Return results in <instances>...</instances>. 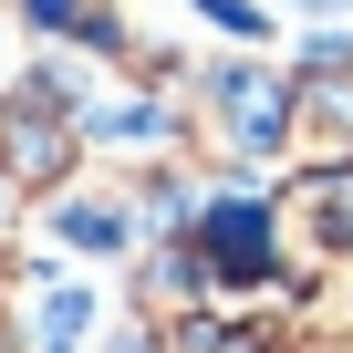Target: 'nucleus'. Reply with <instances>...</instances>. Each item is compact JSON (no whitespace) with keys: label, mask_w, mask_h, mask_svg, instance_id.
Returning a JSON list of instances; mask_svg holds the SVG:
<instances>
[{"label":"nucleus","mask_w":353,"mask_h":353,"mask_svg":"<svg viewBox=\"0 0 353 353\" xmlns=\"http://www.w3.org/2000/svg\"><path fill=\"white\" fill-rule=\"evenodd\" d=\"M73 156H83V125L42 83L32 94H0V176H11V188H63Z\"/></svg>","instance_id":"4"},{"label":"nucleus","mask_w":353,"mask_h":353,"mask_svg":"<svg viewBox=\"0 0 353 353\" xmlns=\"http://www.w3.org/2000/svg\"><path fill=\"white\" fill-rule=\"evenodd\" d=\"M52 239H63V250H94V260L145 250V229H135V198H125V188H52Z\"/></svg>","instance_id":"5"},{"label":"nucleus","mask_w":353,"mask_h":353,"mask_svg":"<svg viewBox=\"0 0 353 353\" xmlns=\"http://www.w3.org/2000/svg\"><path fill=\"white\" fill-rule=\"evenodd\" d=\"M176 94H188V135H198L208 166L250 176V166H281V156H291V73L260 63V42L198 63Z\"/></svg>","instance_id":"1"},{"label":"nucleus","mask_w":353,"mask_h":353,"mask_svg":"<svg viewBox=\"0 0 353 353\" xmlns=\"http://www.w3.org/2000/svg\"><path fill=\"white\" fill-rule=\"evenodd\" d=\"M188 239H198V260H208V281H219V312H239V301L281 291V208L250 188V176H229V166H219V188H198ZM281 301H291V291H281Z\"/></svg>","instance_id":"2"},{"label":"nucleus","mask_w":353,"mask_h":353,"mask_svg":"<svg viewBox=\"0 0 353 353\" xmlns=\"http://www.w3.org/2000/svg\"><path fill=\"white\" fill-rule=\"evenodd\" d=\"M83 343H94V291H73V281L42 291L32 301V353H83Z\"/></svg>","instance_id":"6"},{"label":"nucleus","mask_w":353,"mask_h":353,"mask_svg":"<svg viewBox=\"0 0 353 353\" xmlns=\"http://www.w3.org/2000/svg\"><path fill=\"white\" fill-rule=\"evenodd\" d=\"M301 21H353V0H291Z\"/></svg>","instance_id":"9"},{"label":"nucleus","mask_w":353,"mask_h":353,"mask_svg":"<svg viewBox=\"0 0 353 353\" xmlns=\"http://www.w3.org/2000/svg\"><path fill=\"white\" fill-rule=\"evenodd\" d=\"M104 353H156V322H125V332H104Z\"/></svg>","instance_id":"8"},{"label":"nucleus","mask_w":353,"mask_h":353,"mask_svg":"<svg viewBox=\"0 0 353 353\" xmlns=\"http://www.w3.org/2000/svg\"><path fill=\"white\" fill-rule=\"evenodd\" d=\"M198 21L229 42H270V0H198Z\"/></svg>","instance_id":"7"},{"label":"nucleus","mask_w":353,"mask_h":353,"mask_svg":"<svg viewBox=\"0 0 353 353\" xmlns=\"http://www.w3.org/2000/svg\"><path fill=\"white\" fill-rule=\"evenodd\" d=\"M270 208H281V291H312L322 270L353 260V166H291Z\"/></svg>","instance_id":"3"}]
</instances>
